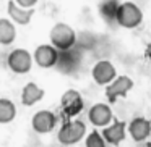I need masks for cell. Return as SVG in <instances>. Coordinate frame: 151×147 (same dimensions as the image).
Returning <instances> with one entry per match:
<instances>
[{"label":"cell","mask_w":151,"mask_h":147,"mask_svg":"<svg viewBox=\"0 0 151 147\" xmlns=\"http://www.w3.org/2000/svg\"><path fill=\"white\" fill-rule=\"evenodd\" d=\"M49 37H50V45L55 47L59 52L72 50L75 42H76V33L67 23L54 24L50 33H49Z\"/></svg>","instance_id":"obj_1"},{"label":"cell","mask_w":151,"mask_h":147,"mask_svg":"<svg viewBox=\"0 0 151 147\" xmlns=\"http://www.w3.org/2000/svg\"><path fill=\"white\" fill-rule=\"evenodd\" d=\"M143 21V13L140 7L133 2H122L117 8L115 15V24L125 28V29H135Z\"/></svg>","instance_id":"obj_2"},{"label":"cell","mask_w":151,"mask_h":147,"mask_svg":"<svg viewBox=\"0 0 151 147\" xmlns=\"http://www.w3.org/2000/svg\"><path fill=\"white\" fill-rule=\"evenodd\" d=\"M86 134V126L81 120H70L62 124L57 133V139L62 146H73L83 139Z\"/></svg>","instance_id":"obj_3"},{"label":"cell","mask_w":151,"mask_h":147,"mask_svg":"<svg viewBox=\"0 0 151 147\" xmlns=\"http://www.w3.org/2000/svg\"><path fill=\"white\" fill-rule=\"evenodd\" d=\"M7 65L17 75H26L33 66V55L26 49H15L8 53Z\"/></svg>","instance_id":"obj_4"},{"label":"cell","mask_w":151,"mask_h":147,"mask_svg":"<svg viewBox=\"0 0 151 147\" xmlns=\"http://www.w3.org/2000/svg\"><path fill=\"white\" fill-rule=\"evenodd\" d=\"M133 89V79L128 78L125 75H120L106 86V97H107L109 104H115L117 99L127 97V94Z\"/></svg>","instance_id":"obj_5"},{"label":"cell","mask_w":151,"mask_h":147,"mask_svg":"<svg viewBox=\"0 0 151 147\" xmlns=\"http://www.w3.org/2000/svg\"><path fill=\"white\" fill-rule=\"evenodd\" d=\"M60 107H62V111L67 116H76L85 107L81 94L78 91H75V89L65 91L62 94V97H60Z\"/></svg>","instance_id":"obj_6"},{"label":"cell","mask_w":151,"mask_h":147,"mask_svg":"<svg viewBox=\"0 0 151 147\" xmlns=\"http://www.w3.org/2000/svg\"><path fill=\"white\" fill-rule=\"evenodd\" d=\"M91 76H93L96 84L107 86L117 78V71H115V66L112 65L109 60H99V62L93 66Z\"/></svg>","instance_id":"obj_7"},{"label":"cell","mask_w":151,"mask_h":147,"mask_svg":"<svg viewBox=\"0 0 151 147\" xmlns=\"http://www.w3.org/2000/svg\"><path fill=\"white\" fill-rule=\"evenodd\" d=\"M57 58H59V50L55 47H52L50 44H42L34 50L33 62H36V65L39 68H52L55 66Z\"/></svg>","instance_id":"obj_8"},{"label":"cell","mask_w":151,"mask_h":147,"mask_svg":"<svg viewBox=\"0 0 151 147\" xmlns=\"http://www.w3.org/2000/svg\"><path fill=\"white\" fill-rule=\"evenodd\" d=\"M88 120L91 121V124H94L98 128L109 126V123L114 120L112 108L107 104H94L88 111Z\"/></svg>","instance_id":"obj_9"},{"label":"cell","mask_w":151,"mask_h":147,"mask_svg":"<svg viewBox=\"0 0 151 147\" xmlns=\"http://www.w3.org/2000/svg\"><path fill=\"white\" fill-rule=\"evenodd\" d=\"M101 136L106 142L112 146H119L127 136V123L122 120H112V124L106 126L101 131Z\"/></svg>","instance_id":"obj_10"},{"label":"cell","mask_w":151,"mask_h":147,"mask_svg":"<svg viewBox=\"0 0 151 147\" xmlns=\"http://www.w3.org/2000/svg\"><path fill=\"white\" fill-rule=\"evenodd\" d=\"M57 118L50 110H39L34 113L33 120H31V126L36 133L39 134H47L55 128Z\"/></svg>","instance_id":"obj_11"},{"label":"cell","mask_w":151,"mask_h":147,"mask_svg":"<svg viewBox=\"0 0 151 147\" xmlns=\"http://www.w3.org/2000/svg\"><path fill=\"white\" fill-rule=\"evenodd\" d=\"M127 131L135 142H143L151 134V121L143 116H137L127 124Z\"/></svg>","instance_id":"obj_12"},{"label":"cell","mask_w":151,"mask_h":147,"mask_svg":"<svg viewBox=\"0 0 151 147\" xmlns=\"http://www.w3.org/2000/svg\"><path fill=\"white\" fill-rule=\"evenodd\" d=\"M7 13L10 16V21L13 24H20V26H26V24L31 23L34 15V8H29V10H24V8L18 7L13 0H8L7 4Z\"/></svg>","instance_id":"obj_13"},{"label":"cell","mask_w":151,"mask_h":147,"mask_svg":"<svg viewBox=\"0 0 151 147\" xmlns=\"http://www.w3.org/2000/svg\"><path fill=\"white\" fill-rule=\"evenodd\" d=\"M44 97V89L39 87L36 82H28L23 87V92H21V104L24 107H33L36 102L42 100Z\"/></svg>","instance_id":"obj_14"},{"label":"cell","mask_w":151,"mask_h":147,"mask_svg":"<svg viewBox=\"0 0 151 147\" xmlns=\"http://www.w3.org/2000/svg\"><path fill=\"white\" fill-rule=\"evenodd\" d=\"M75 50H63V52H59V58H57L55 66L60 70L62 73H67V75H72L76 68H78V58H76Z\"/></svg>","instance_id":"obj_15"},{"label":"cell","mask_w":151,"mask_h":147,"mask_svg":"<svg viewBox=\"0 0 151 147\" xmlns=\"http://www.w3.org/2000/svg\"><path fill=\"white\" fill-rule=\"evenodd\" d=\"M17 37V26L8 18H0V44L10 45Z\"/></svg>","instance_id":"obj_16"},{"label":"cell","mask_w":151,"mask_h":147,"mask_svg":"<svg viewBox=\"0 0 151 147\" xmlns=\"http://www.w3.org/2000/svg\"><path fill=\"white\" fill-rule=\"evenodd\" d=\"M119 5H120L119 0H102L99 4V13H101L102 20H106L109 24H114Z\"/></svg>","instance_id":"obj_17"},{"label":"cell","mask_w":151,"mask_h":147,"mask_svg":"<svg viewBox=\"0 0 151 147\" xmlns=\"http://www.w3.org/2000/svg\"><path fill=\"white\" fill-rule=\"evenodd\" d=\"M17 116V107L10 99H0V124L12 123Z\"/></svg>","instance_id":"obj_18"},{"label":"cell","mask_w":151,"mask_h":147,"mask_svg":"<svg viewBox=\"0 0 151 147\" xmlns=\"http://www.w3.org/2000/svg\"><path fill=\"white\" fill-rule=\"evenodd\" d=\"M85 146L86 147H107L106 146V141L102 139L101 133L99 131H91V133L86 136V141H85Z\"/></svg>","instance_id":"obj_19"},{"label":"cell","mask_w":151,"mask_h":147,"mask_svg":"<svg viewBox=\"0 0 151 147\" xmlns=\"http://www.w3.org/2000/svg\"><path fill=\"white\" fill-rule=\"evenodd\" d=\"M18 7L24 8V10H29V8H34V5L39 2V0H13Z\"/></svg>","instance_id":"obj_20"},{"label":"cell","mask_w":151,"mask_h":147,"mask_svg":"<svg viewBox=\"0 0 151 147\" xmlns=\"http://www.w3.org/2000/svg\"><path fill=\"white\" fill-rule=\"evenodd\" d=\"M145 58L148 60V62L151 63V42L146 45V49H145Z\"/></svg>","instance_id":"obj_21"},{"label":"cell","mask_w":151,"mask_h":147,"mask_svg":"<svg viewBox=\"0 0 151 147\" xmlns=\"http://www.w3.org/2000/svg\"><path fill=\"white\" fill-rule=\"evenodd\" d=\"M145 147H151V142H146V146H145Z\"/></svg>","instance_id":"obj_22"}]
</instances>
